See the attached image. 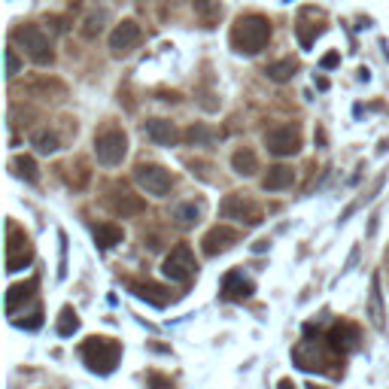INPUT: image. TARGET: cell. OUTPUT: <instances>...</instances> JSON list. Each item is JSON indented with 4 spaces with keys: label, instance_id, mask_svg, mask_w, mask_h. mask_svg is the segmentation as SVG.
<instances>
[{
    "label": "cell",
    "instance_id": "obj_23",
    "mask_svg": "<svg viewBox=\"0 0 389 389\" xmlns=\"http://www.w3.org/2000/svg\"><path fill=\"white\" fill-rule=\"evenodd\" d=\"M112 210L122 213V216H134L143 210V201L137 194H131L128 189H116V198H112Z\"/></svg>",
    "mask_w": 389,
    "mask_h": 389
},
{
    "label": "cell",
    "instance_id": "obj_28",
    "mask_svg": "<svg viewBox=\"0 0 389 389\" xmlns=\"http://www.w3.org/2000/svg\"><path fill=\"white\" fill-rule=\"evenodd\" d=\"M368 316H371L374 329H383V304H381V283H371V301H368Z\"/></svg>",
    "mask_w": 389,
    "mask_h": 389
},
{
    "label": "cell",
    "instance_id": "obj_22",
    "mask_svg": "<svg viewBox=\"0 0 389 389\" xmlns=\"http://www.w3.org/2000/svg\"><path fill=\"white\" fill-rule=\"evenodd\" d=\"M295 70H298V61H295V58H280V61H274V64L265 67V74H268L271 83H289V79L295 76Z\"/></svg>",
    "mask_w": 389,
    "mask_h": 389
},
{
    "label": "cell",
    "instance_id": "obj_12",
    "mask_svg": "<svg viewBox=\"0 0 389 389\" xmlns=\"http://www.w3.org/2000/svg\"><path fill=\"white\" fill-rule=\"evenodd\" d=\"M292 359H295V365H298L301 371H325V365H329V362H325L323 347L316 341H301L292 350Z\"/></svg>",
    "mask_w": 389,
    "mask_h": 389
},
{
    "label": "cell",
    "instance_id": "obj_13",
    "mask_svg": "<svg viewBox=\"0 0 389 389\" xmlns=\"http://www.w3.org/2000/svg\"><path fill=\"white\" fill-rule=\"evenodd\" d=\"M255 292V286L250 277H243V271H228L222 277V298L228 301H247Z\"/></svg>",
    "mask_w": 389,
    "mask_h": 389
},
{
    "label": "cell",
    "instance_id": "obj_30",
    "mask_svg": "<svg viewBox=\"0 0 389 389\" xmlns=\"http://www.w3.org/2000/svg\"><path fill=\"white\" fill-rule=\"evenodd\" d=\"M104 22H107V13H98V16H91L88 22H86V28H83V37L95 40V37L100 34V28H104Z\"/></svg>",
    "mask_w": 389,
    "mask_h": 389
},
{
    "label": "cell",
    "instance_id": "obj_17",
    "mask_svg": "<svg viewBox=\"0 0 389 389\" xmlns=\"http://www.w3.org/2000/svg\"><path fill=\"white\" fill-rule=\"evenodd\" d=\"M34 292H37V280H25V283L9 286V292H6V313L13 316L18 310V304L34 298Z\"/></svg>",
    "mask_w": 389,
    "mask_h": 389
},
{
    "label": "cell",
    "instance_id": "obj_29",
    "mask_svg": "<svg viewBox=\"0 0 389 389\" xmlns=\"http://www.w3.org/2000/svg\"><path fill=\"white\" fill-rule=\"evenodd\" d=\"M186 140L192 143V146H213L216 134H213L207 125H192V128L186 131Z\"/></svg>",
    "mask_w": 389,
    "mask_h": 389
},
{
    "label": "cell",
    "instance_id": "obj_3",
    "mask_svg": "<svg viewBox=\"0 0 389 389\" xmlns=\"http://www.w3.org/2000/svg\"><path fill=\"white\" fill-rule=\"evenodd\" d=\"M13 40L16 46L22 49V52L34 61L40 67H49L55 61V52H52V43H49V37L40 30L37 25H18L13 30Z\"/></svg>",
    "mask_w": 389,
    "mask_h": 389
},
{
    "label": "cell",
    "instance_id": "obj_11",
    "mask_svg": "<svg viewBox=\"0 0 389 389\" xmlns=\"http://www.w3.org/2000/svg\"><path fill=\"white\" fill-rule=\"evenodd\" d=\"M238 240H240V234L234 231V228H228V225H216V228H210L207 234H204L201 250H204V255H210V259H213V255L231 250Z\"/></svg>",
    "mask_w": 389,
    "mask_h": 389
},
{
    "label": "cell",
    "instance_id": "obj_9",
    "mask_svg": "<svg viewBox=\"0 0 389 389\" xmlns=\"http://www.w3.org/2000/svg\"><path fill=\"white\" fill-rule=\"evenodd\" d=\"M140 25L134 22V18H125V22H119L116 28H112V34H110V52L112 55H128V52H134L137 43H140Z\"/></svg>",
    "mask_w": 389,
    "mask_h": 389
},
{
    "label": "cell",
    "instance_id": "obj_1",
    "mask_svg": "<svg viewBox=\"0 0 389 389\" xmlns=\"http://www.w3.org/2000/svg\"><path fill=\"white\" fill-rule=\"evenodd\" d=\"M231 49L238 55H259L265 46L271 43V22L265 16H240L231 25Z\"/></svg>",
    "mask_w": 389,
    "mask_h": 389
},
{
    "label": "cell",
    "instance_id": "obj_25",
    "mask_svg": "<svg viewBox=\"0 0 389 389\" xmlns=\"http://www.w3.org/2000/svg\"><path fill=\"white\" fill-rule=\"evenodd\" d=\"M30 146L37 152H43V156H52V152L61 149V143H58L55 131H34V134H30Z\"/></svg>",
    "mask_w": 389,
    "mask_h": 389
},
{
    "label": "cell",
    "instance_id": "obj_18",
    "mask_svg": "<svg viewBox=\"0 0 389 389\" xmlns=\"http://www.w3.org/2000/svg\"><path fill=\"white\" fill-rule=\"evenodd\" d=\"M122 228L119 225H112V222H100V225H95V243H98V250H112L116 243H122Z\"/></svg>",
    "mask_w": 389,
    "mask_h": 389
},
{
    "label": "cell",
    "instance_id": "obj_26",
    "mask_svg": "<svg viewBox=\"0 0 389 389\" xmlns=\"http://www.w3.org/2000/svg\"><path fill=\"white\" fill-rule=\"evenodd\" d=\"M55 332H58L61 337H70V335H76V332H79V316H76L74 307H64V310H61Z\"/></svg>",
    "mask_w": 389,
    "mask_h": 389
},
{
    "label": "cell",
    "instance_id": "obj_32",
    "mask_svg": "<svg viewBox=\"0 0 389 389\" xmlns=\"http://www.w3.org/2000/svg\"><path fill=\"white\" fill-rule=\"evenodd\" d=\"M337 61H341V58H337V52H329L320 61V64H323V70H332V67H337Z\"/></svg>",
    "mask_w": 389,
    "mask_h": 389
},
{
    "label": "cell",
    "instance_id": "obj_5",
    "mask_svg": "<svg viewBox=\"0 0 389 389\" xmlns=\"http://www.w3.org/2000/svg\"><path fill=\"white\" fill-rule=\"evenodd\" d=\"M125 156H128V137H125V131L110 128V131H104V134L95 137V158H98V165L116 168V165H122V158H125Z\"/></svg>",
    "mask_w": 389,
    "mask_h": 389
},
{
    "label": "cell",
    "instance_id": "obj_4",
    "mask_svg": "<svg viewBox=\"0 0 389 389\" xmlns=\"http://www.w3.org/2000/svg\"><path fill=\"white\" fill-rule=\"evenodd\" d=\"M161 274L170 283H189L194 274H198V262H194V252L189 250V243H177L161 262Z\"/></svg>",
    "mask_w": 389,
    "mask_h": 389
},
{
    "label": "cell",
    "instance_id": "obj_19",
    "mask_svg": "<svg viewBox=\"0 0 389 389\" xmlns=\"http://www.w3.org/2000/svg\"><path fill=\"white\" fill-rule=\"evenodd\" d=\"M231 170L238 173V177H252V173L259 170V158H255V152L247 149V146L238 149V152L231 156Z\"/></svg>",
    "mask_w": 389,
    "mask_h": 389
},
{
    "label": "cell",
    "instance_id": "obj_6",
    "mask_svg": "<svg viewBox=\"0 0 389 389\" xmlns=\"http://www.w3.org/2000/svg\"><path fill=\"white\" fill-rule=\"evenodd\" d=\"M134 182L146 194H152V198H168L170 189H173L170 170H165L161 165H137L134 168Z\"/></svg>",
    "mask_w": 389,
    "mask_h": 389
},
{
    "label": "cell",
    "instance_id": "obj_8",
    "mask_svg": "<svg viewBox=\"0 0 389 389\" xmlns=\"http://www.w3.org/2000/svg\"><path fill=\"white\" fill-rule=\"evenodd\" d=\"M219 213H222L225 219L247 222V225H259V222H262V210H259V204L250 201L247 194H240V192L225 194V201L219 204Z\"/></svg>",
    "mask_w": 389,
    "mask_h": 389
},
{
    "label": "cell",
    "instance_id": "obj_7",
    "mask_svg": "<svg viewBox=\"0 0 389 389\" xmlns=\"http://www.w3.org/2000/svg\"><path fill=\"white\" fill-rule=\"evenodd\" d=\"M265 146H268V152L277 158L295 156V152L301 149V128L298 125H280V128L265 131Z\"/></svg>",
    "mask_w": 389,
    "mask_h": 389
},
{
    "label": "cell",
    "instance_id": "obj_21",
    "mask_svg": "<svg viewBox=\"0 0 389 389\" xmlns=\"http://www.w3.org/2000/svg\"><path fill=\"white\" fill-rule=\"evenodd\" d=\"M194 6V16L204 22V28H213L222 18V4L219 0H192Z\"/></svg>",
    "mask_w": 389,
    "mask_h": 389
},
{
    "label": "cell",
    "instance_id": "obj_27",
    "mask_svg": "<svg viewBox=\"0 0 389 389\" xmlns=\"http://www.w3.org/2000/svg\"><path fill=\"white\" fill-rule=\"evenodd\" d=\"M13 170H16V177H22L25 182H37V180H40L37 161L30 158V156H18V158H13Z\"/></svg>",
    "mask_w": 389,
    "mask_h": 389
},
{
    "label": "cell",
    "instance_id": "obj_2",
    "mask_svg": "<svg viewBox=\"0 0 389 389\" xmlns=\"http://www.w3.org/2000/svg\"><path fill=\"white\" fill-rule=\"evenodd\" d=\"M79 353H83V362L88 365V371H95L100 377H107L116 371V365L122 359V347L119 341H112V337H88V341H83V347H79Z\"/></svg>",
    "mask_w": 389,
    "mask_h": 389
},
{
    "label": "cell",
    "instance_id": "obj_14",
    "mask_svg": "<svg viewBox=\"0 0 389 389\" xmlns=\"http://www.w3.org/2000/svg\"><path fill=\"white\" fill-rule=\"evenodd\" d=\"M146 137L156 143V146H177V143H180V131L168 119H149L146 122Z\"/></svg>",
    "mask_w": 389,
    "mask_h": 389
},
{
    "label": "cell",
    "instance_id": "obj_24",
    "mask_svg": "<svg viewBox=\"0 0 389 389\" xmlns=\"http://www.w3.org/2000/svg\"><path fill=\"white\" fill-rule=\"evenodd\" d=\"M173 222H177L180 228H194V225L201 222V204H194V201L180 204V207L173 210Z\"/></svg>",
    "mask_w": 389,
    "mask_h": 389
},
{
    "label": "cell",
    "instance_id": "obj_15",
    "mask_svg": "<svg viewBox=\"0 0 389 389\" xmlns=\"http://www.w3.org/2000/svg\"><path fill=\"white\" fill-rule=\"evenodd\" d=\"M329 347L335 353H350V350L359 347V335H356L353 325L341 323V325H335V329L329 332Z\"/></svg>",
    "mask_w": 389,
    "mask_h": 389
},
{
    "label": "cell",
    "instance_id": "obj_20",
    "mask_svg": "<svg viewBox=\"0 0 389 389\" xmlns=\"http://www.w3.org/2000/svg\"><path fill=\"white\" fill-rule=\"evenodd\" d=\"M131 292H134L137 298L149 301L152 307H165L168 304V292L161 289V286H156V283H131Z\"/></svg>",
    "mask_w": 389,
    "mask_h": 389
},
{
    "label": "cell",
    "instance_id": "obj_31",
    "mask_svg": "<svg viewBox=\"0 0 389 389\" xmlns=\"http://www.w3.org/2000/svg\"><path fill=\"white\" fill-rule=\"evenodd\" d=\"M18 70H22V61H18L16 49H6V76H9V79L18 76Z\"/></svg>",
    "mask_w": 389,
    "mask_h": 389
},
{
    "label": "cell",
    "instance_id": "obj_10",
    "mask_svg": "<svg viewBox=\"0 0 389 389\" xmlns=\"http://www.w3.org/2000/svg\"><path fill=\"white\" fill-rule=\"evenodd\" d=\"M9 250H6V271L9 274H16V271H22L25 265H30V259H34V247H30V240L25 238H18V231H16V225H9Z\"/></svg>",
    "mask_w": 389,
    "mask_h": 389
},
{
    "label": "cell",
    "instance_id": "obj_16",
    "mask_svg": "<svg viewBox=\"0 0 389 389\" xmlns=\"http://www.w3.org/2000/svg\"><path fill=\"white\" fill-rule=\"evenodd\" d=\"M292 182H295V170H292V168L274 165V168H268V173H265L262 189H265V192H283V189H289Z\"/></svg>",
    "mask_w": 389,
    "mask_h": 389
}]
</instances>
